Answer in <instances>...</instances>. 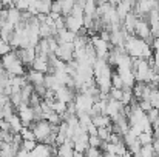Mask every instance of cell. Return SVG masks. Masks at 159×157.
I'll return each mask as SVG.
<instances>
[{"instance_id":"3","label":"cell","mask_w":159,"mask_h":157,"mask_svg":"<svg viewBox=\"0 0 159 157\" xmlns=\"http://www.w3.org/2000/svg\"><path fill=\"white\" fill-rule=\"evenodd\" d=\"M2 62H3V66H5V71L9 74V76H25L26 74V69H25V65L23 62L20 60L17 51H11L9 54L0 57Z\"/></svg>"},{"instance_id":"18","label":"cell","mask_w":159,"mask_h":157,"mask_svg":"<svg viewBox=\"0 0 159 157\" xmlns=\"http://www.w3.org/2000/svg\"><path fill=\"white\" fill-rule=\"evenodd\" d=\"M8 122H9V125H11V133L12 134H19L20 131H22V128H23V123H22V120H20V117H19V114L16 112V114H12L9 119H6Z\"/></svg>"},{"instance_id":"25","label":"cell","mask_w":159,"mask_h":157,"mask_svg":"<svg viewBox=\"0 0 159 157\" xmlns=\"http://www.w3.org/2000/svg\"><path fill=\"white\" fill-rule=\"evenodd\" d=\"M138 140L141 142L142 146L144 145H150V143L155 142V136H153V133H141L139 137H138Z\"/></svg>"},{"instance_id":"41","label":"cell","mask_w":159,"mask_h":157,"mask_svg":"<svg viewBox=\"0 0 159 157\" xmlns=\"http://www.w3.org/2000/svg\"><path fill=\"white\" fill-rule=\"evenodd\" d=\"M0 9H3V5H2V0H0Z\"/></svg>"},{"instance_id":"35","label":"cell","mask_w":159,"mask_h":157,"mask_svg":"<svg viewBox=\"0 0 159 157\" xmlns=\"http://www.w3.org/2000/svg\"><path fill=\"white\" fill-rule=\"evenodd\" d=\"M2 5H3L5 9H11V8L16 6V5H14V0H2Z\"/></svg>"},{"instance_id":"13","label":"cell","mask_w":159,"mask_h":157,"mask_svg":"<svg viewBox=\"0 0 159 157\" xmlns=\"http://www.w3.org/2000/svg\"><path fill=\"white\" fill-rule=\"evenodd\" d=\"M119 72V76L122 77V82H124V86L128 88V89H133V86L136 85V77L133 74V68L130 69H116Z\"/></svg>"},{"instance_id":"19","label":"cell","mask_w":159,"mask_h":157,"mask_svg":"<svg viewBox=\"0 0 159 157\" xmlns=\"http://www.w3.org/2000/svg\"><path fill=\"white\" fill-rule=\"evenodd\" d=\"M8 22L12 23L14 26H17L19 23H22V11L17 9L16 6L8 9Z\"/></svg>"},{"instance_id":"6","label":"cell","mask_w":159,"mask_h":157,"mask_svg":"<svg viewBox=\"0 0 159 157\" xmlns=\"http://www.w3.org/2000/svg\"><path fill=\"white\" fill-rule=\"evenodd\" d=\"M17 114L23 123V126H31L34 122H36V112H34V108L30 103H22L17 106Z\"/></svg>"},{"instance_id":"37","label":"cell","mask_w":159,"mask_h":157,"mask_svg":"<svg viewBox=\"0 0 159 157\" xmlns=\"http://www.w3.org/2000/svg\"><path fill=\"white\" fill-rule=\"evenodd\" d=\"M16 157H30V151H26V150H23L20 146L19 151H17V154H16Z\"/></svg>"},{"instance_id":"39","label":"cell","mask_w":159,"mask_h":157,"mask_svg":"<svg viewBox=\"0 0 159 157\" xmlns=\"http://www.w3.org/2000/svg\"><path fill=\"white\" fill-rule=\"evenodd\" d=\"M120 157H134V156H133V154H131L130 151H127V153H125L124 156H120Z\"/></svg>"},{"instance_id":"22","label":"cell","mask_w":159,"mask_h":157,"mask_svg":"<svg viewBox=\"0 0 159 157\" xmlns=\"http://www.w3.org/2000/svg\"><path fill=\"white\" fill-rule=\"evenodd\" d=\"M60 5H62V15H70L76 5V0H60Z\"/></svg>"},{"instance_id":"32","label":"cell","mask_w":159,"mask_h":157,"mask_svg":"<svg viewBox=\"0 0 159 157\" xmlns=\"http://www.w3.org/2000/svg\"><path fill=\"white\" fill-rule=\"evenodd\" d=\"M102 143H104V140H102L99 136H90V146L102 148Z\"/></svg>"},{"instance_id":"12","label":"cell","mask_w":159,"mask_h":157,"mask_svg":"<svg viewBox=\"0 0 159 157\" xmlns=\"http://www.w3.org/2000/svg\"><path fill=\"white\" fill-rule=\"evenodd\" d=\"M26 79H28V82L34 86V88H37V86H45V74L43 72H40V71H36V69H30L28 71V74H26Z\"/></svg>"},{"instance_id":"16","label":"cell","mask_w":159,"mask_h":157,"mask_svg":"<svg viewBox=\"0 0 159 157\" xmlns=\"http://www.w3.org/2000/svg\"><path fill=\"white\" fill-rule=\"evenodd\" d=\"M76 37H77V34L73 33V31H70V29H66V28L62 29V31H59L57 36H56V39H57L59 43H74Z\"/></svg>"},{"instance_id":"31","label":"cell","mask_w":159,"mask_h":157,"mask_svg":"<svg viewBox=\"0 0 159 157\" xmlns=\"http://www.w3.org/2000/svg\"><path fill=\"white\" fill-rule=\"evenodd\" d=\"M37 143H39L37 140H23V142H22V148L31 153V151L37 146Z\"/></svg>"},{"instance_id":"9","label":"cell","mask_w":159,"mask_h":157,"mask_svg":"<svg viewBox=\"0 0 159 157\" xmlns=\"http://www.w3.org/2000/svg\"><path fill=\"white\" fill-rule=\"evenodd\" d=\"M54 55L62 62L70 63L71 60H74V43H59Z\"/></svg>"},{"instance_id":"30","label":"cell","mask_w":159,"mask_h":157,"mask_svg":"<svg viewBox=\"0 0 159 157\" xmlns=\"http://www.w3.org/2000/svg\"><path fill=\"white\" fill-rule=\"evenodd\" d=\"M110 99H114V100H122V94H124V89H117V88H111L110 89Z\"/></svg>"},{"instance_id":"5","label":"cell","mask_w":159,"mask_h":157,"mask_svg":"<svg viewBox=\"0 0 159 157\" xmlns=\"http://www.w3.org/2000/svg\"><path fill=\"white\" fill-rule=\"evenodd\" d=\"M98 99L91 94L87 93H77L74 97V105H76V111L77 114H91L93 105Z\"/></svg>"},{"instance_id":"2","label":"cell","mask_w":159,"mask_h":157,"mask_svg":"<svg viewBox=\"0 0 159 157\" xmlns=\"http://www.w3.org/2000/svg\"><path fill=\"white\" fill-rule=\"evenodd\" d=\"M133 74L136 77V82L150 83L156 74V69L148 62V59H133Z\"/></svg>"},{"instance_id":"4","label":"cell","mask_w":159,"mask_h":157,"mask_svg":"<svg viewBox=\"0 0 159 157\" xmlns=\"http://www.w3.org/2000/svg\"><path fill=\"white\" fill-rule=\"evenodd\" d=\"M36 136V140L40 142V143H45L47 139L53 134V133H57L59 131V125H51L48 120L45 119H40V120H36L31 126H30Z\"/></svg>"},{"instance_id":"27","label":"cell","mask_w":159,"mask_h":157,"mask_svg":"<svg viewBox=\"0 0 159 157\" xmlns=\"http://www.w3.org/2000/svg\"><path fill=\"white\" fill-rule=\"evenodd\" d=\"M111 133H113V126H110V128H98V136H99L104 142H108Z\"/></svg>"},{"instance_id":"38","label":"cell","mask_w":159,"mask_h":157,"mask_svg":"<svg viewBox=\"0 0 159 157\" xmlns=\"http://www.w3.org/2000/svg\"><path fill=\"white\" fill-rule=\"evenodd\" d=\"M48 15H50V17H51V19H53L54 22H56V20H57V19H60V17H62V14H59V12H50V14H48Z\"/></svg>"},{"instance_id":"34","label":"cell","mask_w":159,"mask_h":157,"mask_svg":"<svg viewBox=\"0 0 159 157\" xmlns=\"http://www.w3.org/2000/svg\"><path fill=\"white\" fill-rule=\"evenodd\" d=\"M51 12H59V14H62V5H60V0H53Z\"/></svg>"},{"instance_id":"23","label":"cell","mask_w":159,"mask_h":157,"mask_svg":"<svg viewBox=\"0 0 159 157\" xmlns=\"http://www.w3.org/2000/svg\"><path fill=\"white\" fill-rule=\"evenodd\" d=\"M139 157H156V151H155L153 143H150V145H144V146L141 148Z\"/></svg>"},{"instance_id":"15","label":"cell","mask_w":159,"mask_h":157,"mask_svg":"<svg viewBox=\"0 0 159 157\" xmlns=\"http://www.w3.org/2000/svg\"><path fill=\"white\" fill-rule=\"evenodd\" d=\"M56 157H74V146H73V140H66L65 143L57 146Z\"/></svg>"},{"instance_id":"26","label":"cell","mask_w":159,"mask_h":157,"mask_svg":"<svg viewBox=\"0 0 159 157\" xmlns=\"http://www.w3.org/2000/svg\"><path fill=\"white\" fill-rule=\"evenodd\" d=\"M19 134L22 136L23 140H36V136H34V133H33V129L30 126H23Z\"/></svg>"},{"instance_id":"8","label":"cell","mask_w":159,"mask_h":157,"mask_svg":"<svg viewBox=\"0 0 159 157\" xmlns=\"http://www.w3.org/2000/svg\"><path fill=\"white\" fill-rule=\"evenodd\" d=\"M134 36H138L139 39H144L145 42H148L150 39L153 40L155 37L152 36V28H150V23L148 20H144V19H138L136 25H134ZM150 43V42H148Z\"/></svg>"},{"instance_id":"36","label":"cell","mask_w":159,"mask_h":157,"mask_svg":"<svg viewBox=\"0 0 159 157\" xmlns=\"http://www.w3.org/2000/svg\"><path fill=\"white\" fill-rule=\"evenodd\" d=\"M8 102H9V97H8L5 93H2V91H0V108H2L5 103H8Z\"/></svg>"},{"instance_id":"11","label":"cell","mask_w":159,"mask_h":157,"mask_svg":"<svg viewBox=\"0 0 159 157\" xmlns=\"http://www.w3.org/2000/svg\"><path fill=\"white\" fill-rule=\"evenodd\" d=\"M17 54H19V57H20V60L23 62V65L26 66V65H33V62L36 60V57H37V54H36V50L33 48V46H30V48H20V50H17Z\"/></svg>"},{"instance_id":"10","label":"cell","mask_w":159,"mask_h":157,"mask_svg":"<svg viewBox=\"0 0 159 157\" xmlns=\"http://www.w3.org/2000/svg\"><path fill=\"white\" fill-rule=\"evenodd\" d=\"M31 68L36 69V71H40V72H43V74H48V72H50V68H51L48 55H37L36 60L33 62Z\"/></svg>"},{"instance_id":"14","label":"cell","mask_w":159,"mask_h":157,"mask_svg":"<svg viewBox=\"0 0 159 157\" xmlns=\"http://www.w3.org/2000/svg\"><path fill=\"white\" fill-rule=\"evenodd\" d=\"M65 23H66V29L73 31V33H79L82 28H84V19H79V17H74V15H65Z\"/></svg>"},{"instance_id":"1","label":"cell","mask_w":159,"mask_h":157,"mask_svg":"<svg viewBox=\"0 0 159 157\" xmlns=\"http://www.w3.org/2000/svg\"><path fill=\"white\" fill-rule=\"evenodd\" d=\"M124 46H125L127 54L133 59H152L153 52H155L148 42H145L144 39H139L134 34L128 36Z\"/></svg>"},{"instance_id":"29","label":"cell","mask_w":159,"mask_h":157,"mask_svg":"<svg viewBox=\"0 0 159 157\" xmlns=\"http://www.w3.org/2000/svg\"><path fill=\"white\" fill-rule=\"evenodd\" d=\"M104 151L101 148H94V146H90L85 153H84V157H101Z\"/></svg>"},{"instance_id":"44","label":"cell","mask_w":159,"mask_h":157,"mask_svg":"<svg viewBox=\"0 0 159 157\" xmlns=\"http://www.w3.org/2000/svg\"><path fill=\"white\" fill-rule=\"evenodd\" d=\"M0 40H2V36H0Z\"/></svg>"},{"instance_id":"20","label":"cell","mask_w":159,"mask_h":157,"mask_svg":"<svg viewBox=\"0 0 159 157\" xmlns=\"http://www.w3.org/2000/svg\"><path fill=\"white\" fill-rule=\"evenodd\" d=\"M116 12H117L119 19H120V20H124L130 12H133V6H131V5H128V3H125V2H120V3L116 6Z\"/></svg>"},{"instance_id":"24","label":"cell","mask_w":159,"mask_h":157,"mask_svg":"<svg viewBox=\"0 0 159 157\" xmlns=\"http://www.w3.org/2000/svg\"><path fill=\"white\" fill-rule=\"evenodd\" d=\"M111 85H113V88H117V89H124L125 88L124 82H122V77L119 76V72L116 69L113 71V76H111Z\"/></svg>"},{"instance_id":"17","label":"cell","mask_w":159,"mask_h":157,"mask_svg":"<svg viewBox=\"0 0 159 157\" xmlns=\"http://www.w3.org/2000/svg\"><path fill=\"white\" fill-rule=\"evenodd\" d=\"M93 125L98 128H110L113 126V120L107 114H98V116H93Z\"/></svg>"},{"instance_id":"42","label":"cell","mask_w":159,"mask_h":157,"mask_svg":"<svg viewBox=\"0 0 159 157\" xmlns=\"http://www.w3.org/2000/svg\"><path fill=\"white\" fill-rule=\"evenodd\" d=\"M2 133H3V131H2V128H0V136H2Z\"/></svg>"},{"instance_id":"28","label":"cell","mask_w":159,"mask_h":157,"mask_svg":"<svg viewBox=\"0 0 159 157\" xmlns=\"http://www.w3.org/2000/svg\"><path fill=\"white\" fill-rule=\"evenodd\" d=\"M11 51H14L12 46H11V43L9 42H5V40H0V57L9 54Z\"/></svg>"},{"instance_id":"40","label":"cell","mask_w":159,"mask_h":157,"mask_svg":"<svg viewBox=\"0 0 159 157\" xmlns=\"http://www.w3.org/2000/svg\"><path fill=\"white\" fill-rule=\"evenodd\" d=\"M105 156L107 157H119L117 154H108V153H105Z\"/></svg>"},{"instance_id":"33","label":"cell","mask_w":159,"mask_h":157,"mask_svg":"<svg viewBox=\"0 0 159 157\" xmlns=\"http://www.w3.org/2000/svg\"><path fill=\"white\" fill-rule=\"evenodd\" d=\"M14 5L20 11H28V8H30V3L26 0H14Z\"/></svg>"},{"instance_id":"43","label":"cell","mask_w":159,"mask_h":157,"mask_svg":"<svg viewBox=\"0 0 159 157\" xmlns=\"http://www.w3.org/2000/svg\"><path fill=\"white\" fill-rule=\"evenodd\" d=\"M0 153H2V148H0Z\"/></svg>"},{"instance_id":"7","label":"cell","mask_w":159,"mask_h":157,"mask_svg":"<svg viewBox=\"0 0 159 157\" xmlns=\"http://www.w3.org/2000/svg\"><path fill=\"white\" fill-rule=\"evenodd\" d=\"M91 45H93V48H94V51H96L98 59H105L107 60L110 51L113 50L111 45H110V42L104 40L101 36H91Z\"/></svg>"},{"instance_id":"21","label":"cell","mask_w":159,"mask_h":157,"mask_svg":"<svg viewBox=\"0 0 159 157\" xmlns=\"http://www.w3.org/2000/svg\"><path fill=\"white\" fill-rule=\"evenodd\" d=\"M147 119L150 120L153 129H155L156 126H159V111H158V108H152L150 111H147Z\"/></svg>"}]
</instances>
